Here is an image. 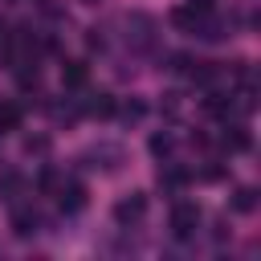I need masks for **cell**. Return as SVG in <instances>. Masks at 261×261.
<instances>
[{"label": "cell", "instance_id": "obj_6", "mask_svg": "<svg viewBox=\"0 0 261 261\" xmlns=\"http://www.w3.org/2000/svg\"><path fill=\"white\" fill-rule=\"evenodd\" d=\"M114 102H118V98H110V94H86L77 110H86V114H94V118H110V114H114Z\"/></svg>", "mask_w": 261, "mask_h": 261}, {"label": "cell", "instance_id": "obj_5", "mask_svg": "<svg viewBox=\"0 0 261 261\" xmlns=\"http://www.w3.org/2000/svg\"><path fill=\"white\" fill-rule=\"evenodd\" d=\"M61 200V212L69 216V212H77V208H86V184H77V179H69V184H61V192H57Z\"/></svg>", "mask_w": 261, "mask_h": 261}, {"label": "cell", "instance_id": "obj_10", "mask_svg": "<svg viewBox=\"0 0 261 261\" xmlns=\"http://www.w3.org/2000/svg\"><path fill=\"white\" fill-rule=\"evenodd\" d=\"M114 114H118L122 122H139V118L147 114V102H143V98H122V102H114Z\"/></svg>", "mask_w": 261, "mask_h": 261}, {"label": "cell", "instance_id": "obj_4", "mask_svg": "<svg viewBox=\"0 0 261 261\" xmlns=\"http://www.w3.org/2000/svg\"><path fill=\"white\" fill-rule=\"evenodd\" d=\"M143 212H147V192H130V196H122L114 204V220L118 224H135V220H143Z\"/></svg>", "mask_w": 261, "mask_h": 261}, {"label": "cell", "instance_id": "obj_12", "mask_svg": "<svg viewBox=\"0 0 261 261\" xmlns=\"http://www.w3.org/2000/svg\"><path fill=\"white\" fill-rule=\"evenodd\" d=\"M24 188V179H20V171H4V179H0V196L4 200H16V192Z\"/></svg>", "mask_w": 261, "mask_h": 261}, {"label": "cell", "instance_id": "obj_7", "mask_svg": "<svg viewBox=\"0 0 261 261\" xmlns=\"http://www.w3.org/2000/svg\"><path fill=\"white\" fill-rule=\"evenodd\" d=\"M86 77H90V65H86V61H65V65H61V82H65V90H82Z\"/></svg>", "mask_w": 261, "mask_h": 261}, {"label": "cell", "instance_id": "obj_1", "mask_svg": "<svg viewBox=\"0 0 261 261\" xmlns=\"http://www.w3.org/2000/svg\"><path fill=\"white\" fill-rule=\"evenodd\" d=\"M171 20H175V29H184L188 37H200V41H220L224 37V20L212 16V8H175Z\"/></svg>", "mask_w": 261, "mask_h": 261}, {"label": "cell", "instance_id": "obj_17", "mask_svg": "<svg viewBox=\"0 0 261 261\" xmlns=\"http://www.w3.org/2000/svg\"><path fill=\"white\" fill-rule=\"evenodd\" d=\"M4 4H16V0H4Z\"/></svg>", "mask_w": 261, "mask_h": 261}, {"label": "cell", "instance_id": "obj_16", "mask_svg": "<svg viewBox=\"0 0 261 261\" xmlns=\"http://www.w3.org/2000/svg\"><path fill=\"white\" fill-rule=\"evenodd\" d=\"M4 41H8V29H4V20H0V53H4Z\"/></svg>", "mask_w": 261, "mask_h": 261}, {"label": "cell", "instance_id": "obj_3", "mask_svg": "<svg viewBox=\"0 0 261 261\" xmlns=\"http://www.w3.org/2000/svg\"><path fill=\"white\" fill-rule=\"evenodd\" d=\"M86 159H98V163H90V167L114 171V167H122V163H126V151H122L118 143H98V147H90V151L82 155V163H86Z\"/></svg>", "mask_w": 261, "mask_h": 261}, {"label": "cell", "instance_id": "obj_9", "mask_svg": "<svg viewBox=\"0 0 261 261\" xmlns=\"http://www.w3.org/2000/svg\"><path fill=\"white\" fill-rule=\"evenodd\" d=\"M37 224H41V216H37L33 208H16V212H12V232H16V237H33Z\"/></svg>", "mask_w": 261, "mask_h": 261}, {"label": "cell", "instance_id": "obj_8", "mask_svg": "<svg viewBox=\"0 0 261 261\" xmlns=\"http://www.w3.org/2000/svg\"><path fill=\"white\" fill-rule=\"evenodd\" d=\"M188 179H192V171H188V167H179V163H163V167H159V184H163L167 192L184 188Z\"/></svg>", "mask_w": 261, "mask_h": 261}, {"label": "cell", "instance_id": "obj_14", "mask_svg": "<svg viewBox=\"0 0 261 261\" xmlns=\"http://www.w3.org/2000/svg\"><path fill=\"white\" fill-rule=\"evenodd\" d=\"M232 208H237V212H253V208H257V192H253V188H241L237 200H232Z\"/></svg>", "mask_w": 261, "mask_h": 261}, {"label": "cell", "instance_id": "obj_2", "mask_svg": "<svg viewBox=\"0 0 261 261\" xmlns=\"http://www.w3.org/2000/svg\"><path fill=\"white\" fill-rule=\"evenodd\" d=\"M200 220H204V212H200L196 200H175L171 204V216H167V228H171L175 241H192L196 228H200Z\"/></svg>", "mask_w": 261, "mask_h": 261}, {"label": "cell", "instance_id": "obj_11", "mask_svg": "<svg viewBox=\"0 0 261 261\" xmlns=\"http://www.w3.org/2000/svg\"><path fill=\"white\" fill-rule=\"evenodd\" d=\"M171 151H175V135H171V130H155V135H151V155H155V159H167Z\"/></svg>", "mask_w": 261, "mask_h": 261}, {"label": "cell", "instance_id": "obj_13", "mask_svg": "<svg viewBox=\"0 0 261 261\" xmlns=\"http://www.w3.org/2000/svg\"><path fill=\"white\" fill-rule=\"evenodd\" d=\"M20 126V106H0V135Z\"/></svg>", "mask_w": 261, "mask_h": 261}, {"label": "cell", "instance_id": "obj_15", "mask_svg": "<svg viewBox=\"0 0 261 261\" xmlns=\"http://www.w3.org/2000/svg\"><path fill=\"white\" fill-rule=\"evenodd\" d=\"M37 188H41V192H53V188H57V171H53L49 163L41 167V175H37Z\"/></svg>", "mask_w": 261, "mask_h": 261}]
</instances>
